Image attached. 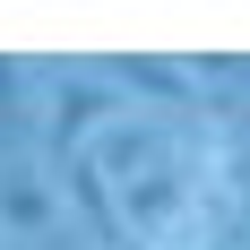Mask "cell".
I'll list each match as a JSON object with an SVG mask.
<instances>
[{"label":"cell","instance_id":"1","mask_svg":"<svg viewBox=\"0 0 250 250\" xmlns=\"http://www.w3.org/2000/svg\"><path fill=\"white\" fill-rule=\"evenodd\" d=\"M112 121H129V95H121L104 69H69V78H52L43 138H52V155H61V164H69V155H86Z\"/></svg>","mask_w":250,"mask_h":250},{"label":"cell","instance_id":"5","mask_svg":"<svg viewBox=\"0 0 250 250\" xmlns=\"http://www.w3.org/2000/svg\"><path fill=\"white\" fill-rule=\"evenodd\" d=\"M18 121V61H9V52H0V129Z\"/></svg>","mask_w":250,"mask_h":250},{"label":"cell","instance_id":"2","mask_svg":"<svg viewBox=\"0 0 250 250\" xmlns=\"http://www.w3.org/2000/svg\"><path fill=\"white\" fill-rule=\"evenodd\" d=\"M52 225H61V190H52V173L26 164V155H9V164H0V233H9V242H43Z\"/></svg>","mask_w":250,"mask_h":250},{"label":"cell","instance_id":"4","mask_svg":"<svg viewBox=\"0 0 250 250\" xmlns=\"http://www.w3.org/2000/svg\"><path fill=\"white\" fill-rule=\"evenodd\" d=\"M112 86L121 95H147V104H199V86H190V69L181 61H164V52H112Z\"/></svg>","mask_w":250,"mask_h":250},{"label":"cell","instance_id":"3","mask_svg":"<svg viewBox=\"0 0 250 250\" xmlns=\"http://www.w3.org/2000/svg\"><path fill=\"white\" fill-rule=\"evenodd\" d=\"M86 164L104 173V190L138 181L147 164H164V121H155V112H147V121H138V112H129V121H112V129L95 138V147H86Z\"/></svg>","mask_w":250,"mask_h":250}]
</instances>
